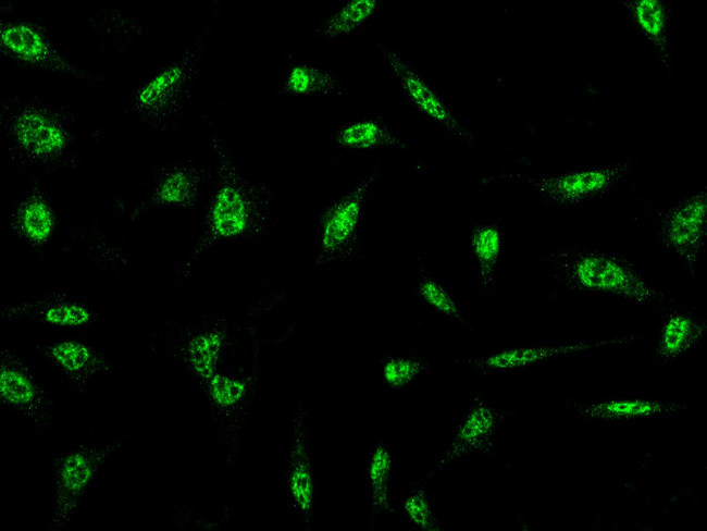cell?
<instances>
[{
    "instance_id": "obj_1",
    "label": "cell",
    "mask_w": 707,
    "mask_h": 531,
    "mask_svg": "<svg viewBox=\"0 0 707 531\" xmlns=\"http://www.w3.org/2000/svg\"><path fill=\"white\" fill-rule=\"evenodd\" d=\"M211 146L215 156L216 184L198 243L177 267L176 279L190 273L196 261L222 242L259 240L269 237L274 224L272 182L256 183L236 166L226 144L216 134Z\"/></svg>"
},
{
    "instance_id": "obj_2",
    "label": "cell",
    "mask_w": 707,
    "mask_h": 531,
    "mask_svg": "<svg viewBox=\"0 0 707 531\" xmlns=\"http://www.w3.org/2000/svg\"><path fill=\"white\" fill-rule=\"evenodd\" d=\"M546 261L557 281L570 289L612 294L640 304L665 298L628 258L615 252L570 246L553 251Z\"/></svg>"
},
{
    "instance_id": "obj_3",
    "label": "cell",
    "mask_w": 707,
    "mask_h": 531,
    "mask_svg": "<svg viewBox=\"0 0 707 531\" xmlns=\"http://www.w3.org/2000/svg\"><path fill=\"white\" fill-rule=\"evenodd\" d=\"M1 120L15 160L48 165L62 160L70 150L72 119L58 108L38 100L8 102Z\"/></svg>"
},
{
    "instance_id": "obj_4",
    "label": "cell",
    "mask_w": 707,
    "mask_h": 531,
    "mask_svg": "<svg viewBox=\"0 0 707 531\" xmlns=\"http://www.w3.org/2000/svg\"><path fill=\"white\" fill-rule=\"evenodd\" d=\"M210 26L176 59L151 73L134 91L131 108L150 127L170 129L178 121L197 79Z\"/></svg>"
},
{
    "instance_id": "obj_5",
    "label": "cell",
    "mask_w": 707,
    "mask_h": 531,
    "mask_svg": "<svg viewBox=\"0 0 707 531\" xmlns=\"http://www.w3.org/2000/svg\"><path fill=\"white\" fill-rule=\"evenodd\" d=\"M123 441L84 443L52 456L53 505L50 531L67 527L109 460L122 450Z\"/></svg>"
},
{
    "instance_id": "obj_6",
    "label": "cell",
    "mask_w": 707,
    "mask_h": 531,
    "mask_svg": "<svg viewBox=\"0 0 707 531\" xmlns=\"http://www.w3.org/2000/svg\"><path fill=\"white\" fill-rule=\"evenodd\" d=\"M379 172L380 163L350 190L324 208L320 219L315 266H326L361 256L359 231L365 202Z\"/></svg>"
},
{
    "instance_id": "obj_7",
    "label": "cell",
    "mask_w": 707,
    "mask_h": 531,
    "mask_svg": "<svg viewBox=\"0 0 707 531\" xmlns=\"http://www.w3.org/2000/svg\"><path fill=\"white\" fill-rule=\"evenodd\" d=\"M0 399L3 407L27 419L39 432L53 424L54 399L27 360L10 348L0 351Z\"/></svg>"
},
{
    "instance_id": "obj_8",
    "label": "cell",
    "mask_w": 707,
    "mask_h": 531,
    "mask_svg": "<svg viewBox=\"0 0 707 531\" xmlns=\"http://www.w3.org/2000/svg\"><path fill=\"white\" fill-rule=\"evenodd\" d=\"M0 47L14 63L46 70L83 81L98 77L73 63L39 24L25 20H7L0 25Z\"/></svg>"
},
{
    "instance_id": "obj_9",
    "label": "cell",
    "mask_w": 707,
    "mask_h": 531,
    "mask_svg": "<svg viewBox=\"0 0 707 531\" xmlns=\"http://www.w3.org/2000/svg\"><path fill=\"white\" fill-rule=\"evenodd\" d=\"M631 164V160H625L555 175L526 177L525 182L549 203L573 207L607 194L623 180Z\"/></svg>"
},
{
    "instance_id": "obj_10",
    "label": "cell",
    "mask_w": 707,
    "mask_h": 531,
    "mask_svg": "<svg viewBox=\"0 0 707 531\" xmlns=\"http://www.w3.org/2000/svg\"><path fill=\"white\" fill-rule=\"evenodd\" d=\"M707 190L703 188L669 207L661 219L659 242L695 274L706 239Z\"/></svg>"
},
{
    "instance_id": "obj_11",
    "label": "cell",
    "mask_w": 707,
    "mask_h": 531,
    "mask_svg": "<svg viewBox=\"0 0 707 531\" xmlns=\"http://www.w3.org/2000/svg\"><path fill=\"white\" fill-rule=\"evenodd\" d=\"M376 47L409 102L461 143L472 144L471 131L456 118L431 84L398 51L384 44Z\"/></svg>"
},
{
    "instance_id": "obj_12",
    "label": "cell",
    "mask_w": 707,
    "mask_h": 531,
    "mask_svg": "<svg viewBox=\"0 0 707 531\" xmlns=\"http://www.w3.org/2000/svg\"><path fill=\"white\" fill-rule=\"evenodd\" d=\"M506 418L505 411L492 406L481 396H475L460 419L447 448L432 469L419 480L430 478L468 454L492 455L495 450L496 432Z\"/></svg>"
},
{
    "instance_id": "obj_13",
    "label": "cell",
    "mask_w": 707,
    "mask_h": 531,
    "mask_svg": "<svg viewBox=\"0 0 707 531\" xmlns=\"http://www.w3.org/2000/svg\"><path fill=\"white\" fill-rule=\"evenodd\" d=\"M1 320H30L59 329H84L100 320L99 313L86 301L66 293L45 296L5 306Z\"/></svg>"
},
{
    "instance_id": "obj_14",
    "label": "cell",
    "mask_w": 707,
    "mask_h": 531,
    "mask_svg": "<svg viewBox=\"0 0 707 531\" xmlns=\"http://www.w3.org/2000/svg\"><path fill=\"white\" fill-rule=\"evenodd\" d=\"M634 336H618L595 342H572L561 344L531 345L506 348L486 356L466 358L461 363L483 373H497L530 368L562 356L590 351L608 345L629 344Z\"/></svg>"
},
{
    "instance_id": "obj_15",
    "label": "cell",
    "mask_w": 707,
    "mask_h": 531,
    "mask_svg": "<svg viewBox=\"0 0 707 531\" xmlns=\"http://www.w3.org/2000/svg\"><path fill=\"white\" fill-rule=\"evenodd\" d=\"M36 348L78 394H85L94 380L113 372L104 354L80 338L42 342Z\"/></svg>"
},
{
    "instance_id": "obj_16",
    "label": "cell",
    "mask_w": 707,
    "mask_h": 531,
    "mask_svg": "<svg viewBox=\"0 0 707 531\" xmlns=\"http://www.w3.org/2000/svg\"><path fill=\"white\" fill-rule=\"evenodd\" d=\"M287 491L294 510L307 523H310L314 514L315 487L308 448L307 415L302 405L297 406L293 418L287 466Z\"/></svg>"
},
{
    "instance_id": "obj_17",
    "label": "cell",
    "mask_w": 707,
    "mask_h": 531,
    "mask_svg": "<svg viewBox=\"0 0 707 531\" xmlns=\"http://www.w3.org/2000/svg\"><path fill=\"white\" fill-rule=\"evenodd\" d=\"M206 171L190 161L173 162L160 168L145 203L157 209L196 208L201 197Z\"/></svg>"
},
{
    "instance_id": "obj_18",
    "label": "cell",
    "mask_w": 707,
    "mask_h": 531,
    "mask_svg": "<svg viewBox=\"0 0 707 531\" xmlns=\"http://www.w3.org/2000/svg\"><path fill=\"white\" fill-rule=\"evenodd\" d=\"M57 226V214L47 192L33 187L12 212L11 232L35 249L46 247Z\"/></svg>"
},
{
    "instance_id": "obj_19",
    "label": "cell",
    "mask_w": 707,
    "mask_h": 531,
    "mask_svg": "<svg viewBox=\"0 0 707 531\" xmlns=\"http://www.w3.org/2000/svg\"><path fill=\"white\" fill-rule=\"evenodd\" d=\"M621 4L636 29L658 55L663 69L672 75L670 4L660 0H624Z\"/></svg>"
},
{
    "instance_id": "obj_20",
    "label": "cell",
    "mask_w": 707,
    "mask_h": 531,
    "mask_svg": "<svg viewBox=\"0 0 707 531\" xmlns=\"http://www.w3.org/2000/svg\"><path fill=\"white\" fill-rule=\"evenodd\" d=\"M226 337V323L218 320L191 332L184 339L179 348L181 359L201 386L219 372Z\"/></svg>"
},
{
    "instance_id": "obj_21",
    "label": "cell",
    "mask_w": 707,
    "mask_h": 531,
    "mask_svg": "<svg viewBox=\"0 0 707 531\" xmlns=\"http://www.w3.org/2000/svg\"><path fill=\"white\" fill-rule=\"evenodd\" d=\"M685 410L683 404L635 397L588 403L580 406L576 412L585 419L612 422L672 416Z\"/></svg>"
},
{
    "instance_id": "obj_22",
    "label": "cell",
    "mask_w": 707,
    "mask_h": 531,
    "mask_svg": "<svg viewBox=\"0 0 707 531\" xmlns=\"http://www.w3.org/2000/svg\"><path fill=\"white\" fill-rule=\"evenodd\" d=\"M345 91L338 75L321 65L286 58V71L276 94L287 97L332 96Z\"/></svg>"
},
{
    "instance_id": "obj_23",
    "label": "cell",
    "mask_w": 707,
    "mask_h": 531,
    "mask_svg": "<svg viewBox=\"0 0 707 531\" xmlns=\"http://www.w3.org/2000/svg\"><path fill=\"white\" fill-rule=\"evenodd\" d=\"M335 144L346 151L408 147L405 138L384 120L375 116H363L343 124L335 133Z\"/></svg>"
},
{
    "instance_id": "obj_24",
    "label": "cell",
    "mask_w": 707,
    "mask_h": 531,
    "mask_svg": "<svg viewBox=\"0 0 707 531\" xmlns=\"http://www.w3.org/2000/svg\"><path fill=\"white\" fill-rule=\"evenodd\" d=\"M706 325L682 310L668 312L662 321L656 354L660 361L670 362L693 349L703 339Z\"/></svg>"
},
{
    "instance_id": "obj_25",
    "label": "cell",
    "mask_w": 707,
    "mask_h": 531,
    "mask_svg": "<svg viewBox=\"0 0 707 531\" xmlns=\"http://www.w3.org/2000/svg\"><path fill=\"white\" fill-rule=\"evenodd\" d=\"M382 1L349 0L326 14L310 32L317 39H335L357 32L368 24L379 12Z\"/></svg>"
},
{
    "instance_id": "obj_26",
    "label": "cell",
    "mask_w": 707,
    "mask_h": 531,
    "mask_svg": "<svg viewBox=\"0 0 707 531\" xmlns=\"http://www.w3.org/2000/svg\"><path fill=\"white\" fill-rule=\"evenodd\" d=\"M504 231L498 223L486 222L473 227L470 248L477 266V281L482 291L496 285V270L501 256Z\"/></svg>"
},
{
    "instance_id": "obj_27",
    "label": "cell",
    "mask_w": 707,
    "mask_h": 531,
    "mask_svg": "<svg viewBox=\"0 0 707 531\" xmlns=\"http://www.w3.org/2000/svg\"><path fill=\"white\" fill-rule=\"evenodd\" d=\"M393 457L388 445L379 441L372 447L365 467V481L372 518L394 513L390 497Z\"/></svg>"
},
{
    "instance_id": "obj_28",
    "label": "cell",
    "mask_w": 707,
    "mask_h": 531,
    "mask_svg": "<svg viewBox=\"0 0 707 531\" xmlns=\"http://www.w3.org/2000/svg\"><path fill=\"white\" fill-rule=\"evenodd\" d=\"M214 412L224 420L234 419L248 399L252 381L250 378L215 373L203 385Z\"/></svg>"
},
{
    "instance_id": "obj_29",
    "label": "cell",
    "mask_w": 707,
    "mask_h": 531,
    "mask_svg": "<svg viewBox=\"0 0 707 531\" xmlns=\"http://www.w3.org/2000/svg\"><path fill=\"white\" fill-rule=\"evenodd\" d=\"M417 294L437 313L457 323L467 324L463 313L449 291L424 269L419 272Z\"/></svg>"
},
{
    "instance_id": "obj_30",
    "label": "cell",
    "mask_w": 707,
    "mask_h": 531,
    "mask_svg": "<svg viewBox=\"0 0 707 531\" xmlns=\"http://www.w3.org/2000/svg\"><path fill=\"white\" fill-rule=\"evenodd\" d=\"M429 369L430 363L420 356H389L382 362L381 374L387 387L400 390L412 384Z\"/></svg>"
},
{
    "instance_id": "obj_31",
    "label": "cell",
    "mask_w": 707,
    "mask_h": 531,
    "mask_svg": "<svg viewBox=\"0 0 707 531\" xmlns=\"http://www.w3.org/2000/svg\"><path fill=\"white\" fill-rule=\"evenodd\" d=\"M400 508L411 526L420 530L439 529L438 518L424 485L418 480L413 487L402 497Z\"/></svg>"
}]
</instances>
